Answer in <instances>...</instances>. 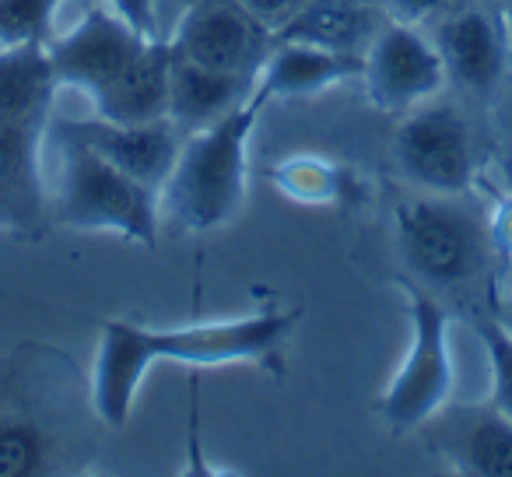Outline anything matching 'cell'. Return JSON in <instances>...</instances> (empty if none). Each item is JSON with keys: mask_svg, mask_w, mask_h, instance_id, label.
Wrapping results in <instances>:
<instances>
[{"mask_svg": "<svg viewBox=\"0 0 512 477\" xmlns=\"http://www.w3.org/2000/svg\"><path fill=\"white\" fill-rule=\"evenodd\" d=\"M53 78L60 88L88 95L99 120L148 123L169 116L172 46L148 39L99 0L67 32L46 43Z\"/></svg>", "mask_w": 512, "mask_h": 477, "instance_id": "7a4b0ae2", "label": "cell"}, {"mask_svg": "<svg viewBox=\"0 0 512 477\" xmlns=\"http://www.w3.org/2000/svg\"><path fill=\"white\" fill-rule=\"evenodd\" d=\"M425 432L456 474L512 477V418L495 404H446Z\"/></svg>", "mask_w": 512, "mask_h": 477, "instance_id": "7c38bea8", "label": "cell"}, {"mask_svg": "<svg viewBox=\"0 0 512 477\" xmlns=\"http://www.w3.org/2000/svg\"><path fill=\"white\" fill-rule=\"evenodd\" d=\"M165 43L176 57L200 67L256 78L274 46V32L256 22L239 0H197Z\"/></svg>", "mask_w": 512, "mask_h": 477, "instance_id": "9c48e42d", "label": "cell"}, {"mask_svg": "<svg viewBox=\"0 0 512 477\" xmlns=\"http://www.w3.org/2000/svg\"><path fill=\"white\" fill-rule=\"evenodd\" d=\"M484 4H491V0H484Z\"/></svg>", "mask_w": 512, "mask_h": 477, "instance_id": "f1b7e54d", "label": "cell"}, {"mask_svg": "<svg viewBox=\"0 0 512 477\" xmlns=\"http://www.w3.org/2000/svg\"><path fill=\"white\" fill-rule=\"evenodd\" d=\"M239 4L256 18V22L267 25V29L278 36V32L285 29V25L292 22L302 8H306L309 0H239Z\"/></svg>", "mask_w": 512, "mask_h": 477, "instance_id": "603a6c76", "label": "cell"}, {"mask_svg": "<svg viewBox=\"0 0 512 477\" xmlns=\"http://www.w3.org/2000/svg\"><path fill=\"white\" fill-rule=\"evenodd\" d=\"M256 78L246 74H228L214 71V67H200L193 60H183L172 53L169 67V120L176 123L183 134L204 130L239 109L242 102L253 95Z\"/></svg>", "mask_w": 512, "mask_h": 477, "instance_id": "9a60e30c", "label": "cell"}, {"mask_svg": "<svg viewBox=\"0 0 512 477\" xmlns=\"http://www.w3.org/2000/svg\"><path fill=\"white\" fill-rule=\"evenodd\" d=\"M267 179L281 197L302 207H337L351 204L358 193V179L344 165L320 155H292L285 162L271 165Z\"/></svg>", "mask_w": 512, "mask_h": 477, "instance_id": "e0dca14e", "label": "cell"}, {"mask_svg": "<svg viewBox=\"0 0 512 477\" xmlns=\"http://www.w3.org/2000/svg\"><path fill=\"white\" fill-rule=\"evenodd\" d=\"M57 151V186L50 193V218L67 232H113L127 243H158V190L127 176L92 148L46 130Z\"/></svg>", "mask_w": 512, "mask_h": 477, "instance_id": "5b68a950", "label": "cell"}, {"mask_svg": "<svg viewBox=\"0 0 512 477\" xmlns=\"http://www.w3.org/2000/svg\"><path fill=\"white\" fill-rule=\"evenodd\" d=\"M267 99L253 88L239 109L183 137L172 172L158 190V207L186 232H214L246 204L249 137Z\"/></svg>", "mask_w": 512, "mask_h": 477, "instance_id": "277c9868", "label": "cell"}, {"mask_svg": "<svg viewBox=\"0 0 512 477\" xmlns=\"http://www.w3.org/2000/svg\"><path fill=\"white\" fill-rule=\"evenodd\" d=\"M109 11L123 18L127 25H134L137 32H144L148 39H158V22H155V0H99Z\"/></svg>", "mask_w": 512, "mask_h": 477, "instance_id": "d4e9b609", "label": "cell"}, {"mask_svg": "<svg viewBox=\"0 0 512 477\" xmlns=\"http://www.w3.org/2000/svg\"><path fill=\"white\" fill-rule=\"evenodd\" d=\"M484 218H488V235L495 253L502 260H512V193L495 197V204H491V211Z\"/></svg>", "mask_w": 512, "mask_h": 477, "instance_id": "cb8c5ba5", "label": "cell"}, {"mask_svg": "<svg viewBox=\"0 0 512 477\" xmlns=\"http://www.w3.org/2000/svg\"><path fill=\"white\" fill-rule=\"evenodd\" d=\"M393 250L404 278L456 306H488L491 260L498 257L488 235V218L460 197L421 193L393 207ZM477 309V313H481Z\"/></svg>", "mask_w": 512, "mask_h": 477, "instance_id": "3957f363", "label": "cell"}, {"mask_svg": "<svg viewBox=\"0 0 512 477\" xmlns=\"http://www.w3.org/2000/svg\"><path fill=\"white\" fill-rule=\"evenodd\" d=\"M278 36L355 53L358 43H365V15L351 4H341V0H309Z\"/></svg>", "mask_w": 512, "mask_h": 477, "instance_id": "d6986e66", "label": "cell"}, {"mask_svg": "<svg viewBox=\"0 0 512 477\" xmlns=\"http://www.w3.org/2000/svg\"><path fill=\"white\" fill-rule=\"evenodd\" d=\"M197 0H155V22H158V39H169L172 29L179 25V18L193 8Z\"/></svg>", "mask_w": 512, "mask_h": 477, "instance_id": "484cf974", "label": "cell"}, {"mask_svg": "<svg viewBox=\"0 0 512 477\" xmlns=\"http://www.w3.org/2000/svg\"><path fill=\"white\" fill-rule=\"evenodd\" d=\"M446 64V78L470 95H491L502 85L512 57L509 25L484 0H474L456 15L425 29Z\"/></svg>", "mask_w": 512, "mask_h": 477, "instance_id": "30bf717a", "label": "cell"}, {"mask_svg": "<svg viewBox=\"0 0 512 477\" xmlns=\"http://www.w3.org/2000/svg\"><path fill=\"white\" fill-rule=\"evenodd\" d=\"M46 130L85 144L151 190H162L186 137L169 116L148 123H109L99 116H92V120H50Z\"/></svg>", "mask_w": 512, "mask_h": 477, "instance_id": "8fae6325", "label": "cell"}, {"mask_svg": "<svg viewBox=\"0 0 512 477\" xmlns=\"http://www.w3.org/2000/svg\"><path fill=\"white\" fill-rule=\"evenodd\" d=\"M64 442H57L46 421L25 411L0 414V477H43L57 474Z\"/></svg>", "mask_w": 512, "mask_h": 477, "instance_id": "ac0fdd59", "label": "cell"}, {"mask_svg": "<svg viewBox=\"0 0 512 477\" xmlns=\"http://www.w3.org/2000/svg\"><path fill=\"white\" fill-rule=\"evenodd\" d=\"M495 316H498V320H502V327H505V330H509V334H512V299H509V302H505V306H502V309H498V313H495Z\"/></svg>", "mask_w": 512, "mask_h": 477, "instance_id": "4316f807", "label": "cell"}, {"mask_svg": "<svg viewBox=\"0 0 512 477\" xmlns=\"http://www.w3.org/2000/svg\"><path fill=\"white\" fill-rule=\"evenodd\" d=\"M467 4H474V0H386V11H390L393 22L432 29L435 22L456 15V11L467 8Z\"/></svg>", "mask_w": 512, "mask_h": 477, "instance_id": "7402d4cb", "label": "cell"}, {"mask_svg": "<svg viewBox=\"0 0 512 477\" xmlns=\"http://www.w3.org/2000/svg\"><path fill=\"white\" fill-rule=\"evenodd\" d=\"M64 0H0V50L46 46Z\"/></svg>", "mask_w": 512, "mask_h": 477, "instance_id": "ffe728a7", "label": "cell"}, {"mask_svg": "<svg viewBox=\"0 0 512 477\" xmlns=\"http://www.w3.org/2000/svg\"><path fill=\"white\" fill-rule=\"evenodd\" d=\"M46 127H0V232L39 239L50 218V190L43 179Z\"/></svg>", "mask_w": 512, "mask_h": 477, "instance_id": "4fadbf2b", "label": "cell"}, {"mask_svg": "<svg viewBox=\"0 0 512 477\" xmlns=\"http://www.w3.org/2000/svg\"><path fill=\"white\" fill-rule=\"evenodd\" d=\"M467 320L474 323V334L481 341L491 369L488 404H495L498 411H505L512 418V334L502 327V320L495 313H470Z\"/></svg>", "mask_w": 512, "mask_h": 477, "instance_id": "44dd1931", "label": "cell"}, {"mask_svg": "<svg viewBox=\"0 0 512 477\" xmlns=\"http://www.w3.org/2000/svg\"><path fill=\"white\" fill-rule=\"evenodd\" d=\"M505 11H509V15H505V25H509V36H512V0H505Z\"/></svg>", "mask_w": 512, "mask_h": 477, "instance_id": "83f0119b", "label": "cell"}, {"mask_svg": "<svg viewBox=\"0 0 512 477\" xmlns=\"http://www.w3.org/2000/svg\"><path fill=\"white\" fill-rule=\"evenodd\" d=\"M60 85L53 78L46 46L0 50V127H46L53 120V99Z\"/></svg>", "mask_w": 512, "mask_h": 477, "instance_id": "2e32d148", "label": "cell"}, {"mask_svg": "<svg viewBox=\"0 0 512 477\" xmlns=\"http://www.w3.org/2000/svg\"><path fill=\"white\" fill-rule=\"evenodd\" d=\"M365 71V57L358 53L327 50V46L278 39L267 53L264 67L256 71V92L271 99H309L323 95L341 81H355Z\"/></svg>", "mask_w": 512, "mask_h": 477, "instance_id": "5bb4252c", "label": "cell"}, {"mask_svg": "<svg viewBox=\"0 0 512 477\" xmlns=\"http://www.w3.org/2000/svg\"><path fill=\"white\" fill-rule=\"evenodd\" d=\"M299 323V309H256L232 320L193 327H141L106 320L92 365V411L106 428L120 432L134 414V400L155 362L179 365H260L281 369V348Z\"/></svg>", "mask_w": 512, "mask_h": 477, "instance_id": "6da1fadb", "label": "cell"}, {"mask_svg": "<svg viewBox=\"0 0 512 477\" xmlns=\"http://www.w3.org/2000/svg\"><path fill=\"white\" fill-rule=\"evenodd\" d=\"M393 165L411 190L463 197L477 183V144L456 102L432 99L393 130Z\"/></svg>", "mask_w": 512, "mask_h": 477, "instance_id": "52a82bcc", "label": "cell"}, {"mask_svg": "<svg viewBox=\"0 0 512 477\" xmlns=\"http://www.w3.org/2000/svg\"><path fill=\"white\" fill-rule=\"evenodd\" d=\"M411 341L404 362L393 372L379 411L393 435H411L449 404L453 393V358H449V306L404 278Z\"/></svg>", "mask_w": 512, "mask_h": 477, "instance_id": "8992f818", "label": "cell"}, {"mask_svg": "<svg viewBox=\"0 0 512 477\" xmlns=\"http://www.w3.org/2000/svg\"><path fill=\"white\" fill-rule=\"evenodd\" d=\"M365 92L383 113H411L446 92V64L432 36L418 25L390 22L372 36L365 53Z\"/></svg>", "mask_w": 512, "mask_h": 477, "instance_id": "ba28073f", "label": "cell"}]
</instances>
